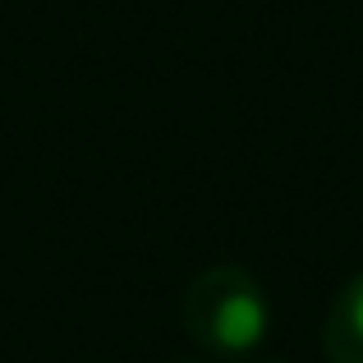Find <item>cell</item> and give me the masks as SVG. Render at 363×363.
<instances>
[{"mask_svg":"<svg viewBox=\"0 0 363 363\" xmlns=\"http://www.w3.org/2000/svg\"><path fill=\"white\" fill-rule=\"evenodd\" d=\"M322 354L331 363H363V272H354L331 299L322 322Z\"/></svg>","mask_w":363,"mask_h":363,"instance_id":"2","label":"cell"},{"mask_svg":"<svg viewBox=\"0 0 363 363\" xmlns=\"http://www.w3.org/2000/svg\"><path fill=\"white\" fill-rule=\"evenodd\" d=\"M184 331L207 359H248L267 340L272 303L253 272L235 262L207 267L184 285Z\"/></svg>","mask_w":363,"mask_h":363,"instance_id":"1","label":"cell"},{"mask_svg":"<svg viewBox=\"0 0 363 363\" xmlns=\"http://www.w3.org/2000/svg\"><path fill=\"white\" fill-rule=\"evenodd\" d=\"M262 363H281V359H262Z\"/></svg>","mask_w":363,"mask_h":363,"instance_id":"3","label":"cell"}]
</instances>
